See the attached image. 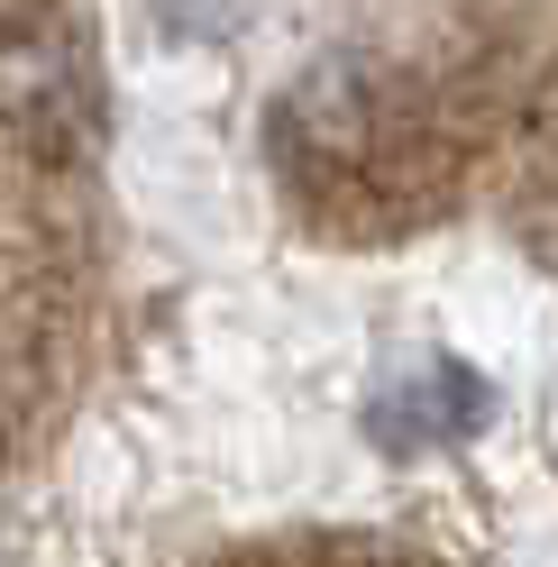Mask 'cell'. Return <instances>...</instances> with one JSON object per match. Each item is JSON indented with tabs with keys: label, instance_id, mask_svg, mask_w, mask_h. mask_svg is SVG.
<instances>
[{
	"label": "cell",
	"instance_id": "obj_1",
	"mask_svg": "<svg viewBox=\"0 0 558 567\" xmlns=\"http://www.w3.org/2000/svg\"><path fill=\"white\" fill-rule=\"evenodd\" d=\"M485 431H495V375H485L476 358H448V348L394 367V375L366 394V440L385 449V457L467 449V440H485Z\"/></svg>",
	"mask_w": 558,
	"mask_h": 567
}]
</instances>
